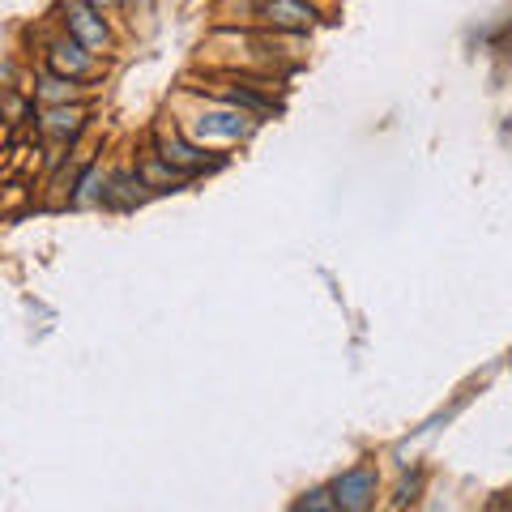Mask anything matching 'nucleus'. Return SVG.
<instances>
[{
    "label": "nucleus",
    "instance_id": "obj_2",
    "mask_svg": "<svg viewBox=\"0 0 512 512\" xmlns=\"http://www.w3.org/2000/svg\"><path fill=\"white\" fill-rule=\"evenodd\" d=\"M43 60H47V73H60V77H69V82H82V77L94 73V52L82 47L77 39H69V35L47 43Z\"/></svg>",
    "mask_w": 512,
    "mask_h": 512
},
{
    "label": "nucleus",
    "instance_id": "obj_8",
    "mask_svg": "<svg viewBox=\"0 0 512 512\" xmlns=\"http://www.w3.org/2000/svg\"><path fill=\"white\" fill-rule=\"evenodd\" d=\"M299 512H342V500L333 491H308L303 495V504Z\"/></svg>",
    "mask_w": 512,
    "mask_h": 512
},
{
    "label": "nucleus",
    "instance_id": "obj_10",
    "mask_svg": "<svg viewBox=\"0 0 512 512\" xmlns=\"http://www.w3.org/2000/svg\"><path fill=\"white\" fill-rule=\"evenodd\" d=\"M128 5H146V0H128Z\"/></svg>",
    "mask_w": 512,
    "mask_h": 512
},
{
    "label": "nucleus",
    "instance_id": "obj_4",
    "mask_svg": "<svg viewBox=\"0 0 512 512\" xmlns=\"http://www.w3.org/2000/svg\"><path fill=\"white\" fill-rule=\"evenodd\" d=\"M338 500H342V508L346 512H359V508H367L372 504V491H376V470H367V466H359V470H346L342 478H338Z\"/></svg>",
    "mask_w": 512,
    "mask_h": 512
},
{
    "label": "nucleus",
    "instance_id": "obj_1",
    "mask_svg": "<svg viewBox=\"0 0 512 512\" xmlns=\"http://www.w3.org/2000/svg\"><path fill=\"white\" fill-rule=\"evenodd\" d=\"M64 30H69V39H77L90 52H107L111 47V30L103 22V13L86 5V0H64Z\"/></svg>",
    "mask_w": 512,
    "mask_h": 512
},
{
    "label": "nucleus",
    "instance_id": "obj_6",
    "mask_svg": "<svg viewBox=\"0 0 512 512\" xmlns=\"http://www.w3.org/2000/svg\"><path fill=\"white\" fill-rule=\"evenodd\" d=\"M77 82H69V77H60V73H47L43 82H39V99L43 103H52V107H64L69 99H77Z\"/></svg>",
    "mask_w": 512,
    "mask_h": 512
},
{
    "label": "nucleus",
    "instance_id": "obj_7",
    "mask_svg": "<svg viewBox=\"0 0 512 512\" xmlns=\"http://www.w3.org/2000/svg\"><path fill=\"white\" fill-rule=\"evenodd\" d=\"M82 107H52L47 111V120H43V128L47 133H56V137H73L77 128H82Z\"/></svg>",
    "mask_w": 512,
    "mask_h": 512
},
{
    "label": "nucleus",
    "instance_id": "obj_5",
    "mask_svg": "<svg viewBox=\"0 0 512 512\" xmlns=\"http://www.w3.org/2000/svg\"><path fill=\"white\" fill-rule=\"evenodd\" d=\"M146 180H141V175H133V171H120L116 180H111V188L103 192V201L107 205H133V201H141L146 197Z\"/></svg>",
    "mask_w": 512,
    "mask_h": 512
},
{
    "label": "nucleus",
    "instance_id": "obj_9",
    "mask_svg": "<svg viewBox=\"0 0 512 512\" xmlns=\"http://www.w3.org/2000/svg\"><path fill=\"white\" fill-rule=\"evenodd\" d=\"M86 5H94V9H99V13H103L107 5H116V0H86Z\"/></svg>",
    "mask_w": 512,
    "mask_h": 512
},
{
    "label": "nucleus",
    "instance_id": "obj_3",
    "mask_svg": "<svg viewBox=\"0 0 512 512\" xmlns=\"http://www.w3.org/2000/svg\"><path fill=\"white\" fill-rule=\"evenodd\" d=\"M261 18L282 30H308L320 18V9L308 0H261Z\"/></svg>",
    "mask_w": 512,
    "mask_h": 512
}]
</instances>
